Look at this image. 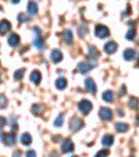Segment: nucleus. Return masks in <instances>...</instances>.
<instances>
[{
	"mask_svg": "<svg viewBox=\"0 0 139 157\" xmlns=\"http://www.w3.org/2000/svg\"><path fill=\"white\" fill-rule=\"evenodd\" d=\"M78 110L82 114H89V111L92 110V103L89 100H86V99H83V100H81L78 103Z\"/></svg>",
	"mask_w": 139,
	"mask_h": 157,
	"instance_id": "1",
	"label": "nucleus"
},
{
	"mask_svg": "<svg viewBox=\"0 0 139 157\" xmlns=\"http://www.w3.org/2000/svg\"><path fill=\"white\" fill-rule=\"evenodd\" d=\"M83 127V121L81 118H78V117H72L71 121H70V129L72 131V132H77L78 129H81V128Z\"/></svg>",
	"mask_w": 139,
	"mask_h": 157,
	"instance_id": "2",
	"label": "nucleus"
},
{
	"mask_svg": "<svg viewBox=\"0 0 139 157\" xmlns=\"http://www.w3.org/2000/svg\"><path fill=\"white\" fill-rule=\"evenodd\" d=\"M33 31L36 32L35 39H33V46H36V48H38L39 50H42V49H44V42L42 40L41 31H39V28H33Z\"/></svg>",
	"mask_w": 139,
	"mask_h": 157,
	"instance_id": "3",
	"label": "nucleus"
},
{
	"mask_svg": "<svg viewBox=\"0 0 139 157\" xmlns=\"http://www.w3.org/2000/svg\"><path fill=\"white\" fill-rule=\"evenodd\" d=\"M95 32H96V36H98V38H107V36L110 35L109 28L104 27V25H98Z\"/></svg>",
	"mask_w": 139,
	"mask_h": 157,
	"instance_id": "4",
	"label": "nucleus"
},
{
	"mask_svg": "<svg viewBox=\"0 0 139 157\" xmlns=\"http://www.w3.org/2000/svg\"><path fill=\"white\" fill-rule=\"evenodd\" d=\"M99 116H100L102 120H106V121H109V120L113 118V111L110 109H107V107H102V109L99 110Z\"/></svg>",
	"mask_w": 139,
	"mask_h": 157,
	"instance_id": "5",
	"label": "nucleus"
},
{
	"mask_svg": "<svg viewBox=\"0 0 139 157\" xmlns=\"http://www.w3.org/2000/svg\"><path fill=\"white\" fill-rule=\"evenodd\" d=\"M61 150H63V153H71V151L74 150V143H72V140H71V139L63 140V143H61Z\"/></svg>",
	"mask_w": 139,
	"mask_h": 157,
	"instance_id": "6",
	"label": "nucleus"
},
{
	"mask_svg": "<svg viewBox=\"0 0 139 157\" xmlns=\"http://www.w3.org/2000/svg\"><path fill=\"white\" fill-rule=\"evenodd\" d=\"M2 142H3L6 146L14 145V143H15V135H14L13 132H10V133H3V140H2Z\"/></svg>",
	"mask_w": 139,
	"mask_h": 157,
	"instance_id": "7",
	"label": "nucleus"
},
{
	"mask_svg": "<svg viewBox=\"0 0 139 157\" xmlns=\"http://www.w3.org/2000/svg\"><path fill=\"white\" fill-rule=\"evenodd\" d=\"M85 86L91 93H96V85H95V81L92 78H86L85 79Z\"/></svg>",
	"mask_w": 139,
	"mask_h": 157,
	"instance_id": "8",
	"label": "nucleus"
},
{
	"mask_svg": "<svg viewBox=\"0 0 139 157\" xmlns=\"http://www.w3.org/2000/svg\"><path fill=\"white\" fill-rule=\"evenodd\" d=\"M115 50H117V43H115V42H107V43L104 44V52H106L107 54L114 53Z\"/></svg>",
	"mask_w": 139,
	"mask_h": 157,
	"instance_id": "9",
	"label": "nucleus"
},
{
	"mask_svg": "<svg viewBox=\"0 0 139 157\" xmlns=\"http://www.w3.org/2000/svg\"><path fill=\"white\" fill-rule=\"evenodd\" d=\"M10 22L7 20H3V21H0V35H4L6 32H9L10 31Z\"/></svg>",
	"mask_w": 139,
	"mask_h": 157,
	"instance_id": "10",
	"label": "nucleus"
},
{
	"mask_svg": "<svg viewBox=\"0 0 139 157\" xmlns=\"http://www.w3.org/2000/svg\"><path fill=\"white\" fill-rule=\"evenodd\" d=\"M92 67H93V64H89V63H79L78 64V71L79 72H88L89 70H92Z\"/></svg>",
	"mask_w": 139,
	"mask_h": 157,
	"instance_id": "11",
	"label": "nucleus"
},
{
	"mask_svg": "<svg viewBox=\"0 0 139 157\" xmlns=\"http://www.w3.org/2000/svg\"><path fill=\"white\" fill-rule=\"evenodd\" d=\"M28 14L29 15L38 14V4H36L35 2H29V3H28Z\"/></svg>",
	"mask_w": 139,
	"mask_h": 157,
	"instance_id": "12",
	"label": "nucleus"
},
{
	"mask_svg": "<svg viewBox=\"0 0 139 157\" xmlns=\"http://www.w3.org/2000/svg\"><path fill=\"white\" fill-rule=\"evenodd\" d=\"M50 57H52V61L53 63H60L61 61V59H63V54H61V52L60 50H53L52 52V54H50Z\"/></svg>",
	"mask_w": 139,
	"mask_h": 157,
	"instance_id": "13",
	"label": "nucleus"
},
{
	"mask_svg": "<svg viewBox=\"0 0 139 157\" xmlns=\"http://www.w3.org/2000/svg\"><path fill=\"white\" fill-rule=\"evenodd\" d=\"M136 57V52L133 50V49H127V50L124 52V59L127 60V61H129V60H133Z\"/></svg>",
	"mask_w": 139,
	"mask_h": 157,
	"instance_id": "14",
	"label": "nucleus"
},
{
	"mask_svg": "<svg viewBox=\"0 0 139 157\" xmlns=\"http://www.w3.org/2000/svg\"><path fill=\"white\" fill-rule=\"evenodd\" d=\"M42 79V74L39 71H33L32 74H31V82L35 83V85H38L39 82H41Z\"/></svg>",
	"mask_w": 139,
	"mask_h": 157,
	"instance_id": "15",
	"label": "nucleus"
},
{
	"mask_svg": "<svg viewBox=\"0 0 139 157\" xmlns=\"http://www.w3.org/2000/svg\"><path fill=\"white\" fill-rule=\"evenodd\" d=\"M18 43H20V36L17 33H11L9 36V44L10 46H17Z\"/></svg>",
	"mask_w": 139,
	"mask_h": 157,
	"instance_id": "16",
	"label": "nucleus"
},
{
	"mask_svg": "<svg viewBox=\"0 0 139 157\" xmlns=\"http://www.w3.org/2000/svg\"><path fill=\"white\" fill-rule=\"evenodd\" d=\"M113 142H114V138H113L111 135H104L103 139H102V143H103V146H106V147H110V146L113 145Z\"/></svg>",
	"mask_w": 139,
	"mask_h": 157,
	"instance_id": "17",
	"label": "nucleus"
},
{
	"mask_svg": "<svg viewBox=\"0 0 139 157\" xmlns=\"http://www.w3.org/2000/svg\"><path fill=\"white\" fill-rule=\"evenodd\" d=\"M31 142H32V136H31L29 133H22L21 135V143L22 145L28 146V145H31Z\"/></svg>",
	"mask_w": 139,
	"mask_h": 157,
	"instance_id": "18",
	"label": "nucleus"
},
{
	"mask_svg": "<svg viewBox=\"0 0 139 157\" xmlns=\"http://www.w3.org/2000/svg\"><path fill=\"white\" fill-rule=\"evenodd\" d=\"M103 100L107 101V103H111V101L114 100V93H113L111 90H106V92L103 93Z\"/></svg>",
	"mask_w": 139,
	"mask_h": 157,
	"instance_id": "19",
	"label": "nucleus"
},
{
	"mask_svg": "<svg viewBox=\"0 0 139 157\" xmlns=\"http://www.w3.org/2000/svg\"><path fill=\"white\" fill-rule=\"evenodd\" d=\"M65 86H67V79L65 78H59V79H56V88L57 89H64Z\"/></svg>",
	"mask_w": 139,
	"mask_h": 157,
	"instance_id": "20",
	"label": "nucleus"
},
{
	"mask_svg": "<svg viewBox=\"0 0 139 157\" xmlns=\"http://www.w3.org/2000/svg\"><path fill=\"white\" fill-rule=\"evenodd\" d=\"M63 38H64V40L67 42L68 44L72 43V35H71V31H70V29H67V31H64V32H63Z\"/></svg>",
	"mask_w": 139,
	"mask_h": 157,
	"instance_id": "21",
	"label": "nucleus"
},
{
	"mask_svg": "<svg viewBox=\"0 0 139 157\" xmlns=\"http://www.w3.org/2000/svg\"><path fill=\"white\" fill-rule=\"evenodd\" d=\"M115 129H117V132H127L128 125L124 124V122H117V124H115Z\"/></svg>",
	"mask_w": 139,
	"mask_h": 157,
	"instance_id": "22",
	"label": "nucleus"
},
{
	"mask_svg": "<svg viewBox=\"0 0 139 157\" xmlns=\"http://www.w3.org/2000/svg\"><path fill=\"white\" fill-rule=\"evenodd\" d=\"M98 56H99L98 50H96L93 46H91V48H89V57H92V59H96Z\"/></svg>",
	"mask_w": 139,
	"mask_h": 157,
	"instance_id": "23",
	"label": "nucleus"
},
{
	"mask_svg": "<svg viewBox=\"0 0 139 157\" xmlns=\"http://www.w3.org/2000/svg\"><path fill=\"white\" fill-rule=\"evenodd\" d=\"M63 121H64V116H63V114H60V116L54 120V125H56V127H61Z\"/></svg>",
	"mask_w": 139,
	"mask_h": 157,
	"instance_id": "24",
	"label": "nucleus"
},
{
	"mask_svg": "<svg viewBox=\"0 0 139 157\" xmlns=\"http://www.w3.org/2000/svg\"><path fill=\"white\" fill-rule=\"evenodd\" d=\"M24 70H18V71H15V74H14V79L15 81H20L21 78L24 77Z\"/></svg>",
	"mask_w": 139,
	"mask_h": 157,
	"instance_id": "25",
	"label": "nucleus"
},
{
	"mask_svg": "<svg viewBox=\"0 0 139 157\" xmlns=\"http://www.w3.org/2000/svg\"><path fill=\"white\" fill-rule=\"evenodd\" d=\"M7 106V99L4 95H0V109H4Z\"/></svg>",
	"mask_w": 139,
	"mask_h": 157,
	"instance_id": "26",
	"label": "nucleus"
},
{
	"mask_svg": "<svg viewBox=\"0 0 139 157\" xmlns=\"http://www.w3.org/2000/svg\"><path fill=\"white\" fill-rule=\"evenodd\" d=\"M28 20H29V17H28V15H25V14H20V15H18V21H20V22H27Z\"/></svg>",
	"mask_w": 139,
	"mask_h": 157,
	"instance_id": "27",
	"label": "nucleus"
},
{
	"mask_svg": "<svg viewBox=\"0 0 139 157\" xmlns=\"http://www.w3.org/2000/svg\"><path fill=\"white\" fill-rule=\"evenodd\" d=\"M127 39H129V40H132V39H135V31L133 29H129L127 32Z\"/></svg>",
	"mask_w": 139,
	"mask_h": 157,
	"instance_id": "28",
	"label": "nucleus"
},
{
	"mask_svg": "<svg viewBox=\"0 0 139 157\" xmlns=\"http://www.w3.org/2000/svg\"><path fill=\"white\" fill-rule=\"evenodd\" d=\"M106 156H109V150H100L96 154V157H106Z\"/></svg>",
	"mask_w": 139,
	"mask_h": 157,
	"instance_id": "29",
	"label": "nucleus"
},
{
	"mask_svg": "<svg viewBox=\"0 0 139 157\" xmlns=\"http://www.w3.org/2000/svg\"><path fill=\"white\" fill-rule=\"evenodd\" d=\"M4 125H6V118H4V117H0V128L4 127Z\"/></svg>",
	"mask_w": 139,
	"mask_h": 157,
	"instance_id": "30",
	"label": "nucleus"
},
{
	"mask_svg": "<svg viewBox=\"0 0 139 157\" xmlns=\"http://www.w3.org/2000/svg\"><path fill=\"white\" fill-rule=\"evenodd\" d=\"M27 157H36V153H35L33 150H29V151L27 153Z\"/></svg>",
	"mask_w": 139,
	"mask_h": 157,
	"instance_id": "31",
	"label": "nucleus"
},
{
	"mask_svg": "<svg viewBox=\"0 0 139 157\" xmlns=\"http://www.w3.org/2000/svg\"><path fill=\"white\" fill-rule=\"evenodd\" d=\"M131 107H136V98H131Z\"/></svg>",
	"mask_w": 139,
	"mask_h": 157,
	"instance_id": "32",
	"label": "nucleus"
},
{
	"mask_svg": "<svg viewBox=\"0 0 139 157\" xmlns=\"http://www.w3.org/2000/svg\"><path fill=\"white\" fill-rule=\"evenodd\" d=\"M41 109H42L41 106H33V107H32V111H39Z\"/></svg>",
	"mask_w": 139,
	"mask_h": 157,
	"instance_id": "33",
	"label": "nucleus"
},
{
	"mask_svg": "<svg viewBox=\"0 0 139 157\" xmlns=\"http://www.w3.org/2000/svg\"><path fill=\"white\" fill-rule=\"evenodd\" d=\"M120 93H121V95H125V93H127V90H125V86H122V88H121Z\"/></svg>",
	"mask_w": 139,
	"mask_h": 157,
	"instance_id": "34",
	"label": "nucleus"
},
{
	"mask_svg": "<svg viewBox=\"0 0 139 157\" xmlns=\"http://www.w3.org/2000/svg\"><path fill=\"white\" fill-rule=\"evenodd\" d=\"M20 156H21L20 151H15V153H14V157H20Z\"/></svg>",
	"mask_w": 139,
	"mask_h": 157,
	"instance_id": "35",
	"label": "nucleus"
},
{
	"mask_svg": "<svg viewBox=\"0 0 139 157\" xmlns=\"http://www.w3.org/2000/svg\"><path fill=\"white\" fill-rule=\"evenodd\" d=\"M49 157H59V156H57L56 153H52V154H50V156H49Z\"/></svg>",
	"mask_w": 139,
	"mask_h": 157,
	"instance_id": "36",
	"label": "nucleus"
},
{
	"mask_svg": "<svg viewBox=\"0 0 139 157\" xmlns=\"http://www.w3.org/2000/svg\"><path fill=\"white\" fill-rule=\"evenodd\" d=\"M11 2H13V3H14V4H17V3H20V0H11Z\"/></svg>",
	"mask_w": 139,
	"mask_h": 157,
	"instance_id": "37",
	"label": "nucleus"
},
{
	"mask_svg": "<svg viewBox=\"0 0 139 157\" xmlns=\"http://www.w3.org/2000/svg\"><path fill=\"white\" fill-rule=\"evenodd\" d=\"M2 140H3V133L0 132V142H2Z\"/></svg>",
	"mask_w": 139,
	"mask_h": 157,
	"instance_id": "38",
	"label": "nucleus"
}]
</instances>
